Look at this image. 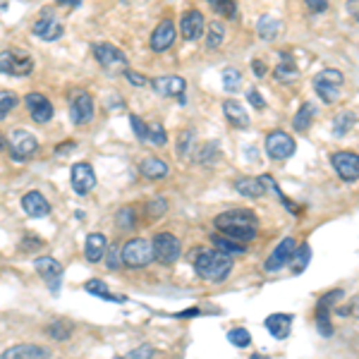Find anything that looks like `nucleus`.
<instances>
[{"mask_svg": "<svg viewBox=\"0 0 359 359\" xmlns=\"http://www.w3.org/2000/svg\"><path fill=\"white\" fill-rule=\"evenodd\" d=\"M213 225H216V230L223 232V235L239 239V242H249V239L257 237L259 218L249 209H232L216 216Z\"/></svg>", "mask_w": 359, "mask_h": 359, "instance_id": "nucleus-1", "label": "nucleus"}, {"mask_svg": "<svg viewBox=\"0 0 359 359\" xmlns=\"http://www.w3.org/2000/svg\"><path fill=\"white\" fill-rule=\"evenodd\" d=\"M194 270L206 283H223L232 270V254L223 249H199L194 257Z\"/></svg>", "mask_w": 359, "mask_h": 359, "instance_id": "nucleus-2", "label": "nucleus"}, {"mask_svg": "<svg viewBox=\"0 0 359 359\" xmlns=\"http://www.w3.org/2000/svg\"><path fill=\"white\" fill-rule=\"evenodd\" d=\"M120 259L127 268H144L149 266L151 261H156L154 257V242L144 237H132L122 244L120 249Z\"/></svg>", "mask_w": 359, "mask_h": 359, "instance_id": "nucleus-3", "label": "nucleus"}, {"mask_svg": "<svg viewBox=\"0 0 359 359\" xmlns=\"http://www.w3.org/2000/svg\"><path fill=\"white\" fill-rule=\"evenodd\" d=\"M342 84H345V75L335 67H326L314 77V89L324 103H335L342 93Z\"/></svg>", "mask_w": 359, "mask_h": 359, "instance_id": "nucleus-4", "label": "nucleus"}, {"mask_svg": "<svg viewBox=\"0 0 359 359\" xmlns=\"http://www.w3.org/2000/svg\"><path fill=\"white\" fill-rule=\"evenodd\" d=\"M0 72L10 77H27L34 72V58L22 48L0 50Z\"/></svg>", "mask_w": 359, "mask_h": 359, "instance_id": "nucleus-5", "label": "nucleus"}, {"mask_svg": "<svg viewBox=\"0 0 359 359\" xmlns=\"http://www.w3.org/2000/svg\"><path fill=\"white\" fill-rule=\"evenodd\" d=\"M93 50V58L98 60V65L103 67L106 72H118V70H127L129 67V60L118 46L113 44H93L91 46Z\"/></svg>", "mask_w": 359, "mask_h": 359, "instance_id": "nucleus-6", "label": "nucleus"}, {"mask_svg": "<svg viewBox=\"0 0 359 359\" xmlns=\"http://www.w3.org/2000/svg\"><path fill=\"white\" fill-rule=\"evenodd\" d=\"M180 239L173 235V232H158L154 237V257L158 264L163 266H173L175 261L180 259Z\"/></svg>", "mask_w": 359, "mask_h": 359, "instance_id": "nucleus-7", "label": "nucleus"}, {"mask_svg": "<svg viewBox=\"0 0 359 359\" xmlns=\"http://www.w3.org/2000/svg\"><path fill=\"white\" fill-rule=\"evenodd\" d=\"M8 147H10V156L15 160H27L39 151V142L27 129H12L8 137Z\"/></svg>", "mask_w": 359, "mask_h": 359, "instance_id": "nucleus-8", "label": "nucleus"}, {"mask_svg": "<svg viewBox=\"0 0 359 359\" xmlns=\"http://www.w3.org/2000/svg\"><path fill=\"white\" fill-rule=\"evenodd\" d=\"M297 144H295L293 134L283 132V129H275L266 137V154L270 156L273 160H285L295 154Z\"/></svg>", "mask_w": 359, "mask_h": 359, "instance_id": "nucleus-9", "label": "nucleus"}, {"mask_svg": "<svg viewBox=\"0 0 359 359\" xmlns=\"http://www.w3.org/2000/svg\"><path fill=\"white\" fill-rule=\"evenodd\" d=\"M70 120L72 125H86L93 120V98L84 89H77L70 98Z\"/></svg>", "mask_w": 359, "mask_h": 359, "instance_id": "nucleus-10", "label": "nucleus"}, {"mask_svg": "<svg viewBox=\"0 0 359 359\" xmlns=\"http://www.w3.org/2000/svg\"><path fill=\"white\" fill-rule=\"evenodd\" d=\"M62 31H65V27H62V22L58 17H55L50 10H44L41 12V17L36 19L34 24H31V34L36 36V39L41 41H55L62 36Z\"/></svg>", "mask_w": 359, "mask_h": 359, "instance_id": "nucleus-11", "label": "nucleus"}, {"mask_svg": "<svg viewBox=\"0 0 359 359\" xmlns=\"http://www.w3.org/2000/svg\"><path fill=\"white\" fill-rule=\"evenodd\" d=\"M331 165L340 180H345V182L359 180V156L352 154V151H338V154H333Z\"/></svg>", "mask_w": 359, "mask_h": 359, "instance_id": "nucleus-12", "label": "nucleus"}, {"mask_svg": "<svg viewBox=\"0 0 359 359\" xmlns=\"http://www.w3.org/2000/svg\"><path fill=\"white\" fill-rule=\"evenodd\" d=\"M295 249H297V242H295V237L280 239V242L275 244L273 252L268 254V259L264 261V268H266L268 273H275V270H280L283 266H288V264L293 261Z\"/></svg>", "mask_w": 359, "mask_h": 359, "instance_id": "nucleus-13", "label": "nucleus"}, {"mask_svg": "<svg viewBox=\"0 0 359 359\" xmlns=\"http://www.w3.org/2000/svg\"><path fill=\"white\" fill-rule=\"evenodd\" d=\"M34 268H36V273L41 275V280L48 285L50 293H58L60 280H62L60 261H55L53 257H39V259H34Z\"/></svg>", "mask_w": 359, "mask_h": 359, "instance_id": "nucleus-14", "label": "nucleus"}, {"mask_svg": "<svg viewBox=\"0 0 359 359\" xmlns=\"http://www.w3.org/2000/svg\"><path fill=\"white\" fill-rule=\"evenodd\" d=\"M70 182H72V190H75L77 194H89L93 187H96V175H93V168L89 163H84V160L75 163L72 165V170H70Z\"/></svg>", "mask_w": 359, "mask_h": 359, "instance_id": "nucleus-15", "label": "nucleus"}, {"mask_svg": "<svg viewBox=\"0 0 359 359\" xmlns=\"http://www.w3.org/2000/svg\"><path fill=\"white\" fill-rule=\"evenodd\" d=\"M24 103H27V111H29V116L34 122H48L50 118H53V103L48 101V98L44 96V93H39V91H31L24 96Z\"/></svg>", "mask_w": 359, "mask_h": 359, "instance_id": "nucleus-16", "label": "nucleus"}, {"mask_svg": "<svg viewBox=\"0 0 359 359\" xmlns=\"http://www.w3.org/2000/svg\"><path fill=\"white\" fill-rule=\"evenodd\" d=\"M204 27H206L204 15H201L199 10L192 8V10H185V12H182L180 31H182V36H185V41H196L201 34H204Z\"/></svg>", "mask_w": 359, "mask_h": 359, "instance_id": "nucleus-17", "label": "nucleus"}, {"mask_svg": "<svg viewBox=\"0 0 359 359\" xmlns=\"http://www.w3.org/2000/svg\"><path fill=\"white\" fill-rule=\"evenodd\" d=\"M151 89L158 96H175L180 98V103H185L187 82L182 77H156V80H151Z\"/></svg>", "mask_w": 359, "mask_h": 359, "instance_id": "nucleus-18", "label": "nucleus"}, {"mask_svg": "<svg viewBox=\"0 0 359 359\" xmlns=\"http://www.w3.org/2000/svg\"><path fill=\"white\" fill-rule=\"evenodd\" d=\"M175 24L170 22V19H163V22H158V27L154 29V34H151V50L154 53H163V50H168L170 46L175 44Z\"/></svg>", "mask_w": 359, "mask_h": 359, "instance_id": "nucleus-19", "label": "nucleus"}, {"mask_svg": "<svg viewBox=\"0 0 359 359\" xmlns=\"http://www.w3.org/2000/svg\"><path fill=\"white\" fill-rule=\"evenodd\" d=\"M19 204H22L24 213L31 216V218H44V216H48V213H50L48 199H46V196L41 194V192H36V190L27 192V194L22 196V201H19Z\"/></svg>", "mask_w": 359, "mask_h": 359, "instance_id": "nucleus-20", "label": "nucleus"}, {"mask_svg": "<svg viewBox=\"0 0 359 359\" xmlns=\"http://www.w3.org/2000/svg\"><path fill=\"white\" fill-rule=\"evenodd\" d=\"M266 331L275 340H285L293 331V314H270L266 321H264Z\"/></svg>", "mask_w": 359, "mask_h": 359, "instance_id": "nucleus-21", "label": "nucleus"}, {"mask_svg": "<svg viewBox=\"0 0 359 359\" xmlns=\"http://www.w3.org/2000/svg\"><path fill=\"white\" fill-rule=\"evenodd\" d=\"M223 116H225L228 122L232 125L235 129H247L249 127V116H247V108L242 106L239 101H225L223 103Z\"/></svg>", "mask_w": 359, "mask_h": 359, "instance_id": "nucleus-22", "label": "nucleus"}, {"mask_svg": "<svg viewBox=\"0 0 359 359\" xmlns=\"http://www.w3.org/2000/svg\"><path fill=\"white\" fill-rule=\"evenodd\" d=\"M3 359H48L50 352L41 345H15L0 355Z\"/></svg>", "mask_w": 359, "mask_h": 359, "instance_id": "nucleus-23", "label": "nucleus"}, {"mask_svg": "<svg viewBox=\"0 0 359 359\" xmlns=\"http://www.w3.org/2000/svg\"><path fill=\"white\" fill-rule=\"evenodd\" d=\"M108 249V239L103 232H91L89 237H86L84 242V257L89 264H98L103 259V254H106Z\"/></svg>", "mask_w": 359, "mask_h": 359, "instance_id": "nucleus-24", "label": "nucleus"}, {"mask_svg": "<svg viewBox=\"0 0 359 359\" xmlns=\"http://www.w3.org/2000/svg\"><path fill=\"white\" fill-rule=\"evenodd\" d=\"M237 194L247 196V199H259L266 194V180L264 178H239L235 180Z\"/></svg>", "mask_w": 359, "mask_h": 359, "instance_id": "nucleus-25", "label": "nucleus"}, {"mask_svg": "<svg viewBox=\"0 0 359 359\" xmlns=\"http://www.w3.org/2000/svg\"><path fill=\"white\" fill-rule=\"evenodd\" d=\"M139 173H142L147 180H160L170 173V168L163 158H158V156H149V158H144L142 163H139Z\"/></svg>", "mask_w": 359, "mask_h": 359, "instance_id": "nucleus-26", "label": "nucleus"}, {"mask_svg": "<svg viewBox=\"0 0 359 359\" xmlns=\"http://www.w3.org/2000/svg\"><path fill=\"white\" fill-rule=\"evenodd\" d=\"M84 290H86V293H91L93 297H98V300L118 302V304H125V302H127V297H125V295H113L111 290L106 288V283H103V280H98V278H91L89 283L84 285Z\"/></svg>", "mask_w": 359, "mask_h": 359, "instance_id": "nucleus-27", "label": "nucleus"}, {"mask_svg": "<svg viewBox=\"0 0 359 359\" xmlns=\"http://www.w3.org/2000/svg\"><path fill=\"white\" fill-rule=\"evenodd\" d=\"M297 77H300V72H297V65H295L293 55L290 53L280 55V62H278V67H275V80L288 84V82H295Z\"/></svg>", "mask_w": 359, "mask_h": 359, "instance_id": "nucleus-28", "label": "nucleus"}, {"mask_svg": "<svg viewBox=\"0 0 359 359\" xmlns=\"http://www.w3.org/2000/svg\"><path fill=\"white\" fill-rule=\"evenodd\" d=\"M280 29H283V24H280L275 17H270V15H264V17H259V22H257V34L261 41H273L275 36L280 34Z\"/></svg>", "mask_w": 359, "mask_h": 359, "instance_id": "nucleus-29", "label": "nucleus"}, {"mask_svg": "<svg viewBox=\"0 0 359 359\" xmlns=\"http://www.w3.org/2000/svg\"><path fill=\"white\" fill-rule=\"evenodd\" d=\"M314 116H316L314 103H302L297 116L293 120V127L297 129V132H309L311 122H314Z\"/></svg>", "mask_w": 359, "mask_h": 359, "instance_id": "nucleus-30", "label": "nucleus"}, {"mask_svg": "<svg viewBox=\"0 0 359 359\" xmlns=\"http://www.w3.org/2000/svg\"><path fill=\"white\" fill-rule=\"evenodd\" d=\"M355 122H357V116H355V113L342 111L340 116L333 120V134H335V137H345V134L350 132L352 127H355Z\"/></svg>", "mask_w": 359, "mask_h": 359, "instance_id": "nucleus-31", "label": "nucleus"}, {"mask_svg": "<svg viewBox=\"0 0 359 359\" xmlns=\"http://www.w3.org/2000/svg\"><path fill=\"white\" fill-rule=\"evenodd\" d=\"M206 48L209 50H216V48H221V44L225 41V27H223L221 22H211V24H206Z\"/></svg>", "mask_w": 359, "mask_h": 359, "instance_id": "nucleus-32", "label": "nucleus"}, {"mask_svg": "<svg viewBox=\"0 0 359 359\" xmlns=\"http://www.w3.org/2000/svg\"><path fill=\"white\" fill-rule=\"evenodd\" d=\"M211 242L216 244L218 249H223V252H228V254H242L244 252V244L239 242V239H232V237H228V235H213L211 237Z\"/></svg>", "mask_w": 359, "mask_h": 359, "instance_id": "nucleus-33", "label": "nucleus"}, {"mask_svg": "<svg viewBox=\"0 0 359 359\" xmlns=\"http://www.w3.org/2000/svg\"><path fill=\"white\" fill-rule=\"evenodd\" d=\"M206 3H209L213 12L221 15V17H225V19L237 17V5L232 3V0H206Z\"/></svg>", "mask_w": 359, "mask_h": 359, "instance_id": "nucleus-34", "label": "nucleus"}, {"mask_svg": "<svg viewBox=\"0 0 359 359\" xmlns=\"http://www.w3.org/2000/svg\"><path fill=\"white\" fill-rule=\"evenodd\" d=\"M309 259H311V247H309V244H302L300 249H295V254H293V273H302V270L309 266Z\"/></svg>", "mask_w": 359, "mask_h": 359, "instance_id": "nucleus-35", "label": "nucleus"}, {"mask_svg": "<svg viewBox=\"0 0 359 359\" xmlns=\"http://www.w3.org/2000/svg\"><path fill=\"white\" fill-rule=\"evenodd\" d=\"M46 333H48L50 338H55V340H67V338L72 335V326L67 324V321H62V319H58V321H53V324L48 326V329H46Z\"/></svg>", "mask_w": 359, "mask_h": 359, "instance_id": "nucleus-36", "label": "nucleus"}, {"mask_svg": "<svg viewBox=\"0 0 359 359\" xmlns=\"http://www.w3.org/2000/svg\"><path fill=\"white\" fill-rule=\"evenodd\" d=\"M316 326H319V331H321V335H324V338L333 335L331 309H324V306H319V309H316Z\"/></svg>", "mask_w": 359, "mask_h": 359, "instance_id": "nucleus-37", "label": "nucleus"}, {"mask_svg": "<svg viewBox=\"0 0 359 359\" xmlns=\"http://www.w3.org/2000/svg\"><path fill=\"white\" fill-rule=\"evenodd\" d=\"M239 84H242V75L235 67H225L223 70V86L225 91H239Z\"/></svg>", "mask_w": 359, "mask_h": 359, "instance_id": "nucleus-38", "label": "nucleus"}, {"mask_svg": "<svg viewBox=\"0 0 359 359\" xmlns=\"http://www.w3.org/2000/svg\"><path fill=\"white\" fill-rule=\"evenodd\" d=\"M17 93L12 91H0V120H5L12 113V108L17 106Z\"/></svg>", "mask_w": 359, "mask_h": 359, "instance_id": "nucleus-39", "label": "nucleus"}, {"mask_svg": "<svg viewBox=\"0 0 359 359\" xmlns=\"http://www.w3.org/2000/svg\"><path fill=\"white\" fill-rule=\"evenodd\" d=\"M228 340H230V345H235V347H247L249 342H252V335H249V331L247 329H230L228 331Z\"/></svg>", "mask_w": 359, "mask_h": 359, "instance_id": "nucleus-40", "label": "nucleus"}, {"mask_svg": "<svg viewBox=\"0 0 359 359\" xmlns=\"http://www.w3.org/2000/svg\"><path fill=\"white\" fill-rule=\"evenodd\" d=\"M147 142H151L154 147H163V144L168 142V134H165L163 125H160V122L149 125V139H147Z\"/></svg>", "mask_w": 359, "mask_h": 359, "instance_id": "nucleus-41", "label": "nucleus"}, {"mask_svg": "<svg viewBox=\"0 0 359 359\" xmlns=\"http://www.w3.org/2000/svg\"><path fill=\"white\" fill-rule=\"evenodd\" d=\"M129 125H132V132L137 134L139 142H147L149 139V125L144 122L139 116H129Z\"/></svg>", "mask_w": 359, "mask_h": 359, "instance_id": "nucleus-42", "label": "nucleus"}, {"mask_svg": "<svg viewBox=\"0 0 359 359\" xmlns=\"http://www.w3.org/2000/svg\"><path fill=\"white\" fill-rule=\"evenodd\" d=\"M116 221H118V228H122V230H127V228H134V211L129 209V206H125V209L118 211Z\"/></svg>", "mask_w": 359, "mask_h": 359, "instance_id": "nucleus-43", "label": "nucleus"}, {"mask_svg": "<svg viewBox=\"0 0 359 359\" xmlns=\"http://www.w3.org/2000/svg\"><path fill=\"white\" fill-rule=\"evenodd\" d=\"M192 144H194V129H187V132L180 134V147H178L180 158H185V156L190 154V151H192Z\"/></svg>", "mask_w": 359, "mask_h": 359, "instance_id": "nucleus-44", "label": "nucleus"}, {"mask_svg": "<svg viewBox=\"0 0 359 359\" xmlns=\"http://www.w3.org/2000/svg\"><path fill=\"white\" fill-rule=\"evenodd\" d=\"M338 300H342V290H331V293H326V295H321V300H319V306H324V309H333V306L338 304Z\"/></svg>", "mask_w": 359, "mask_h": 359, "instance_id": "nucleus-45", "label": "nucleus"}, {"mask_svg": "<svg viewBox=\"0 0 359 359\" xmlns=\"http://www.w3.org/2000/svg\"><path fill=\"white\" fill-rule=\"evenodd\" d=\"M338 314L340 316H355V319H359V297L350 300V304L347 306H338Z\"/></svg>", "mask_w": 359, "mask_h": 359, "instance_id": "nucleus-46", "label": "nucleus"}, {"mask_svg": "<svg viewBox=\"0 0 359 359\" xmlns=\"http://www.w3.org/2000/svg\"><path fill=\"white\" fill-rule=\"evenodd\" d=\"M122 75H125V80H127V82H132L134 86H147V84H149V80H147V77H142V75H139V72L129 70V67L122 72Z\"/></svg>", "mask_w": 359, "mask_h": 359, "instance_id": "nucleus-47", "label": "nucleus"}, {"mask_svg": "<svg viewBox=\"0 0 359 359\" xmlns=\"http://www.w3.org/2000/svg\"><path fill=\"white\" fill-rule=\"evenodd\" d=\"M247 101L252 103V108H257V111H264V108H266V101H264L261 93H259L257 89H249L247 91Z\"/></svg>", "mask_w": 359, "mask_h": 359, "instance_id": "nucleus-48", "label": "nucleus"}, {"mask_svg": "<svg viewBox=\"0 0 359 359\" xmlns=\"http://www.w3.org/2000/svg\"><path fill=\"white\" fill-rule=\"evenodd\" d=\"M216 154H218V144H216V142H211V144H206V147L201 149V154L196 156V160H199V163H204V160H206V163H209L211 156H216Z\"/></svg>", "mask_w": 359, "mask_h": 359, "instance_id": "nucleus-49", "label": "nucleus"}, {"mask_svg": "<svg viewBox=\"0 0 359 359\" xmlns=\"http://www.w3.org/2000/svg\"><path fill=\"white\" fill-rule=\"evenodd\" d=\"M304 3H306V8H309L314 15H321V12H326V10H329V0H304Z\"/></svg>", "mask_w": 359, "mask_h": 359, "instance_id": "nucleus-50", "label": "nucleus"}, {"mask_svg": "<svg viewBox=\"0 0 359 359\" xmlns=\"http://www.w3.org/2000/svg\"><path fill=\"white\" fill-rule=\"evenodd\" d=\"M168 211V204H165V199H156L149 204V213L151 216H163V213Z\"/></svg>", "mask_w": 359, "mask_h": 359, "instance_id": "nucleus-51", "label": "nucleus"}, {"mask_svg": "<svg viewBox=\"0 0 359 359\" xmlns=\"http://www.w3.org/2000/svg\"><path fill=\"white\" fill-rule=\"evenodd\" d=\"M151 355H154V347L151 345H142V347H137V350L127 352V357H132V359H144V357H151Z\"/></svg>", "mask_w": 359, "mask_h": 359, "instance_id": "nucleus-52", "label": "nucleus"}, {"mask_svg": "<svg viewBox=\"0 0 359 359\" xmlns=\"http://www.w3.org/2000/svg\"><path fill=\"white\" fill-rule=\"evenodd\" d=\"M22 242H24V244H22L24 252H31V249H41V247H44V242H41L39 237H31V235L24 237Z\"/></svg>", "mask_w": 359, "mask_h": 359, "instance_id": "nucleus-53", "label": "nucleus"}, {"mask_svg": "<svg viewBox=\"0 0 359 359\" xmlns=\"http://www.w3.org/2000/svg\"><path fill=\"white\" fill-rule=\"evenodd\" d=\"M252 70H254V75H257L259 80L268 75V67H266V62L264 60H252Z\"/></svg>", "mask_w": 359, "mask_h": 359, "instance_id": "nucleus-54", "label": "nucleus"}, {"mask_svg": "<svg viewBox=\"0 0 359 359\" xmlns=\"http://www.w3.org/2000/svg\"><path fill=\"white\" fill-rule=\"evenodd\" d=\"M120 261H122V259H118V252L111 247V252H108V257H106V266L111 270H116L120 266Z\"/></svg>", "mask_w": 359, "mask_h": 359, "instance_id": "nucleus-55", "label": "nucleus"}, {"mask_svg": "<svg viewBox=\"0 0 359 359\" xmlns=\"http://www.w3.org/2000/svg\"><path fill=\"white\" fill-rule=\"evenodd\" d=\"M347 12H350L352 19L359 22V0H347Z\"/></svg>", "mask_w": 359, "mask_h": 359, "instance_id": "nucleus-56", "label": "nucleus"}, {"mask_svg": "<svg viewBox=\"0 0 359 359\" xmlns=\"http://www.w3.org/2000/svg\"><path fill=\"white\" fill-rule=\"evenodd\" d=\"M75 147H77L75 142H62L60 149H58V154H65V151H75Z\"/></svg>", "mask_w": 359, "mask_h": 359, "instance_id": "nucleus-57", "label": "nucleus"}, {"mask_svg": "<svg viewBox=\"0 0 359 359\" xmlns=\"http://www.w3.org/2000/svg\"><path fill=\"white\" fill-rule=\"evenodd\" d=\"M58 5H65V8H77V5L82 3V0H55Z\"/></svg>", "mask_w": 359, "mask_h": 359, "instance_id": "nucleus-58", "label": "nucleus"}, {"mask_svg": "<svg viewBox=\"0 0 359 359\" xmlns=\"http://www.w3.org/2000/svg\"><path fill=\"white\" fill-rule=\"evenodd\" d=\"M199 314V309H190V311H182V314H178V319H187V316H196Z\"/></svg>", "mask_w": 359, "mask_h": 359, "instance_id": "nucleus-59", "label": "nucleus"}, {"mask_svg": "<svg viewBox=\"0 0 359 359\" xmlns=\"http://www.w3.org/2000/svg\"><path fill=\"white\" fill-rule=\"evenodd\" d=\"M0 151H5V144H3V137H0Z\"/></svg>", "mask_w": 359, "mask_h": 359, "instance_id": "nucleus-60", "label": "nucleus"}]
</instances>
